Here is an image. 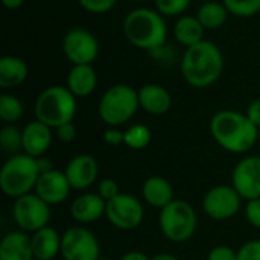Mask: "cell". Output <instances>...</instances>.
<instances>
[{"label":"cell","instance_id":"6da1fadb","mask_svg":"<svg viewBox=\"0 0 260 260\" xmlns=\"http://www.w3.org/2000/svg\"><path fill=\"white\" fill-rule=\"evenodd\" d=\"M210 134L222 149L233 154L250 151L259 140V128L247 114L235 110L218 111L210 120Z\"/></svg>","mask_w":260,"mask_h":260},{"label":"cell","instance_id":"7a4b0ae2","mask_svg":"<svg viewBox=\"0 0 260 260\" xmlns=\"http://www.w3.org/2000/svg\"><path fill=\"white\" fill-rule=\"evenodd\" d=\"M224 69V56L219 47L209 40H203L186 49L181 59V75L195 88H206L215 84Z\"/></svg>","mask_w":260,"mask_h":260},{"label":"cell","instance_id":"3957f363","mask_svg":"<svg viewBox=\"0 0 260 260\" xmlns=\"http://www.w3.org/2000/svg\"><path fill=\"white\" fill-rule=\"evenodd\" d=\"M123 34L133 46L145 50H155L166 43L168 27L158 11L137 8L125 17Z\"/></svg>","mask_w":260,"mask_h":260},{"label":"cell","instance_id":"277c9868","mask_svg":"<svg viewBox=\"0 0 260 260\" xmlns=\"http://www.w3.org/2000/svg\"><path fill=\"white\" fill-rule=\"evenodd\" d=\"M78 110L76 96L61 85H52L44 88L35 101L37 120L46 123L50 128H58L64 123L73 122Z\"/></svg>","mask_w":260,"mask_h":260},{"label":"cell","instance_id":"5b68a950","mask_svg":"<svg viewBox=\"0 0 260 260\" xmlns=\"http://www.w3.org/2000/svg\"><path fill=\"white\" fill-rule=\"evenodd\" d=\"M37 158L27 154H15L9 157L0 171V189L9 198H20L35 190L40 178Z\"/></svg>","mask_w":260,"mask_h":260},{"label":"cell","instance_id":"8992f818","mask_svg":"<svg viewBox=\"0 0 260 260\" xmlns=\"http://www.w3.org/2000/svg\"><path fill=\"white\" fill-rule=\"evenodd\" d=\"M139 108V91L126 84H116L102 94L98 110L108 126H120L131 120Z\"/></svg>","mask_w":260,"mask_h":260},{"label":"cell","instance_id":"52a82bcc","mask_svg":"<svg viewBox=\"0 0 260 260\" xmlns=\"http://www.w3.org/2000/svg\"><path fill=\"white\" fill-rule=\"evenodd\" d=\"M158 225L168 241L181 244L193 236L197 230V213L187 201L174 200L160 210Z\"/></svg>","mask_w":260,"mask_h":260},{"label":"cell","instance_id":"ba28073f","mask_svg":"<svg viewBox=\"0 0 260 260\" xmlns=\"http://www.w3.org/2000/svg\"><path fill=\"white\" fill-rule=\"evenodd\" d=\"M12 218L17 227L26 233H35L49 225L50 206L44 203L35 192L14 200Z\"/></svg>","mask_w":260,"mask_h":260},{"label":"cell","instance_id":"9c48e42d","mask_svg":"<svg viewBox=\"0 0 260 260\" xmlns=\"http://www.w3.org/2000/svg\"><path fill=\"white\" fill-rule=\"evenodd\" d=\"M61 256L64 260H99L98 238L85 227H70L61 235Z\"/></svg>","mask_w":260,"mask_h":260},{"label":"cell","instance_id":"30bf717a","mask_svg":"<svg viewBox=\"0 0 260 260\" xmlns=\"http://www.w3.org/2000/svg\"><path fill=\"white\" fill-rule=\"evenodd\" d=\"M107 219L119 230L129 232L137 229L145 218V209L140 200L129 193H119L116 198L107 201Z\"/></svg>","mask_w":260,"mask_h":260},{"label":"cell","instance_id":"8fae6325","mask_svg":"<svg viewBox=\"0 0 260 260\" xmlns=\"http://www.w3.org/2000/svg\"><path fill=\"white\" fill-rule=\"evenodd\" d=\"M242 206V197L233 186L221 184L212 187L203 198L204 213L215 221H227L238 215Z\"/></svg>","mask_w":260,"mask_h":260},{"label":"cell","instance_id":"7c38bea8","mask_svg":"<svg viewBox=\"0 0 260 260\" xmlns=\"http://www.w3.org/2000/svg\"><path fill=\"white\" fill-rule=\"evenodd\" d=\"M62 52L73 66L93 64L99 53V43L96 37L82 27L70 29L62 38Z\"/></svg>","mask_w":260,"mask_h":260},{"label":"cell","instance_id":"4fadbf2b","mask_svg":"<svg viewBox=\"0 0 260 260\" xmlns=\"http://www.w3.org/2000/svg\"><path fill=\"white\" fill-rule=\"evenodd\" d=\"M232 186L242 197L251 201L260 198V155L244 157L233 169Z\"/></svg>","mask_w":260,"mask_h":260},{"label":"cell","instance_id":"5bb4252c","mask_svg":"<svg viewBox=\"0 0 260 260\" xmlns=\"http://www.w3.org/2000/svg\"><path fill=\"white\" fill-rule=\"evenodd\" d=\"M70 190L72 186L66 177V172H61L58 169L41 174L35 186V193L50 207L64 203L69 198Z\"/></svg>","mask_w":260,"mask_h":260},{"label":"cell","instance_id":"9a60e30c","mask_svg":"<svg viewBox=\"0 0 260 260\" xmlns=\"http://www.w3.org/2000/svg\"><path fill=\"white\" fill-rule=\"evenodd\" d=\"M64 172L72 189L85 190L96 183L99 175V165L94 157L88 154H79L69 161Z\"/></svg>","mask_w":260,"mask_h":260},{"label":"cell","instance_id":"2e32d148","mask_svg":"<svg viewBox=\"0 0 260 260\" xmlns=\"http://www.w3.org/2000/svg\"><path fill=\"white\" fill-rule=\"evenodd\" d=\"M23 152L38 158L43 157L52 145V128L40 120L29 122L23 129Z\"/></svg>","mask_w":260,"mask_h":260},{"label":"cell","instance_id":"e0dca14e","mask_svg":"<svg viewBox=\"0 0 260 260\" xmlns=\"http://www.w3.org/2000/svg\"><path fill=\"white\" fill-rule=\"evenodd\" d=\"M105 212H107V201L98 192L82 193L78 198H75L70 206V215L79 224L94 222L102 216H105Z\"/></svg>","mask_w":260,"mask_h":260},{"label":"cell","instance_id":"ac0fdd59","mask_svg":"<svg viewBox=\"0 0 260 260\" xmlns=\"http://www.w3.org/2000/svg\"><path fill=\"white\" fill-rule=\"evenodd\" d=\"M0 260H35L32 239L26 232H9L0 241Z\"/></svg>","mask_w":260,"mask_h":260},{"label":"cell","instance_id":"d6986e66","mask_svg":"<svg viewBox=\"0 0 260 260\" xmlns=\"http://www.w3.org/2000/svg\"><path fill=\"white\" fill-rule=\"evenodd\" d=\"M139 104L146 113L152 116L166 114L172 107V96L171 93L157 84H145L139 90Z\"/></svg>","mask_w":260,"mask_h":260},{"label":"cell","instance_id":"ffe728a7","mask_svg":"<svg viewBox=\"0 0 260 260\" xmlns=\"http://www.w3.org/2000/svg\"><path fill=\"white\" fill-rule=\"evenodd\" d=\"M142 198L151 207L161 210L174 201V187L166 178L154 175L145 180L142 186Z\"/></svg>","mask_w":260,"mask_h":260},{"label":"cell","instance_id":"44dd1931","mask_svg":"<svg viewBox=\"0 0 260 260\" xmlns=\"http://www.w3.org/2000/svg\"><path fill=\"white\" fill-rule=\"evenodd\" d=\"M30 239L35 260H53L61 254V235L50 225L32 233Z\"/></svg>","mask_w":260,"mask_h":260},{"label":"cell","instance_id":"7402d4cb","mask_svg":"<svg viewBox=\"0 0 260 260\" xmlns=\"http://www.w3.org/2000/svg\"><path fill=\"white\" fill-rule=\"evenodd\" d=\"M98 84V75L90 64L73 66L67 75V88L76 98L90 96Z\"/></svg>","mask_w":260,"mask_h":260},{"label":"cell","instance_id":"603a6c76","mask_svg":"<svg viewBox=\"0 0 260 260\" xmlns=\"http://www.w3.org/2000/svg\"><path fill=\"white\" fill-rule=\"evenodd\" d=\"M29 75L27 64L18 56H3L0 59V87L14 88L26 81Z\"/></svg>","mask_w":260,"mask_h":260},{"label":"cell","instance_id":"cb8c5ba5","mask_svg":"<svg viewBox=\"0 0 260 260\" xmlns=\"http://www.w3.org/2000/svg\"><path fill=\"white\" fill-rule=\"evenodd\" d=\"M204 30L206 29L200 23V20L197 17H192V15L181 17L174 26V35H175L177 41L186 47H190V46L203 41L204 40L203 38Z\"/></svg>","mask_w":260,"mask_h":260},{"label":"cell","instance_id":"d4e9b609","mask_svg":"<svg viewBox=\"0 0 260 260\" xmlns=\"http://www.w3.org/2000/svg\"><path fill=\"white\" fill-rule=\"evenodd\" d=\"M229 14L230 12L224 3L213 0V2H206L200 6V9L197 12V18L204 26V29L213 30V29L221 27L227 21Z\"/></svg>","mask_w":260,"mask_h":260},{"label":"cell","instance_id":"484cf974","mask_svg":"<svg viewBox=\"0 0 260 260\" xmlns=\"http://www.w3.org/2000/svg\"><path fill=\"white\" fill-rule=\"evenodd\" d=\"M152 140L151 129L143 123H134L125 131V145L134 151L145 149Z\"/></svg>","mask_w":260,"mask_h":260},{"label":"cell","instance_id":"4316f807","mask_svg":"<svg viewBox=\"0 0 260 260\" xmlns=\"http://www.w3.org/2000/svg\"><path fill=\"white\" fill-rule=\"evenodd\" d=\"M24 107L21 101L12 94H2L0 96V119L6 123L18 122L23 117Z\"/></svg>","mask_w":260,"mask_h":260},{"label":"cell","instance_id":"83f0119b","mask_svg":"<svg viewBox=\"0 0 260 260\" xmlns=\"http://www.w3.org/2000/svg\"><path fill=\"white\" fill-rule=\"evenodd\" d=\"M0 145L6 152L12 155L20 154L18 151H23V131L11 123L5 125L0 129Z\"/></svg>","mask_w":260,"mask_h":260},{"label":"cell","instance_id":"f1b7e54d","mask_svg":"<svg viewBox=\"0 0 260 260\" xmlns=\"http://www.w3.org/2000/svg\"><path fill=\"white\" fill-rule=\"evenodd\" d=\"M222 3L236 17H253L260 12V0H222Z\"/></svg>","mask_w":260,"mask_h":260},{"label":"cell","instance_id":"f546056e","mask_svg":"<svg viewBox=\"0 0 260 260\" xmlns=\"http://www.w3.org/2000/svg\"><path fill=\"white\" fill-rule=\"evenodd\" d=\"M192 0H155V6L157 11L161 15H168V17H175L183 14Z\"/></svg>","mask_w":260,"mask_h":260},{"label":"cell","instance_id":"4dcf8cb0","mask_svg":"<svg viewBox=\"0 0 260 260\" xmlns=\"http://www.w3.org/2000/svg\"><path fill=\"white\" fill-rule=\"evenodd\" d=\"M79 5L91 14H105L111 11L117 0H78Z\"/></svg>","mask_w":260,"mask_h":260},{"label":"cell","instance_id":"1f68e13d","mask_svg":"<svg viewBox=\"0 0 260 260\" xmlns=\"http://www.w3.org/2000/svg\"><path fill=\"white\" fill-rule=\"evenodd\" d=\"M238 260H260V239L245 242L238 250Z\"/></svg>","mask_w":260,"mask_h":260},{"label":"cell","instance_id":"d6a6232c","mask_svg":"<svg viewBox=\"0 0 260 260\" xmlns=\"http://www.w3.org/2000/svg\"><path fill=\"white\" fill-rule=\"evenodd\" d=\"M98 193H99L105 201H110V200L116 198V197H117L119 193H122V192L119 190V184H117L114 180H111V178H104V180H101L99 184H98Z\"/></svg>","mask_w":260,"mask_h":260},{"label":"cell","instance_id":"836d02e7","mask_svg":"<svg viewBox=\"0 0 260 260\" xmlns=\"http://www.w3.org/2000/svg\"><path fill=\"white\" fill-rule=\"evenodd\" d=\"M245 216L251 227L260 230V198L247 201L245 204Z\"/></svg>","mask_w":260,"mask_h":260},{"label":"cell","instance_id":"e575fe53","mask_svg":"<svg viewBox=\"0 0 260 260\" xmlns=\"http://www.w3.org/2000/svg\"><path fill=\"white\" fill-rule=\"evenodd\" d=\"M207 260H238V251L229 245H216L210 250Z\"/></svg>","mask_w":260,"mask_h":260},{"label":"cell","instance_id":"d590c367","mask_svg":"<svg viewBox=\"0 0 260 260\" xmlns=\"http://www.w3.org/2000/svg\"><path fill=\"white\" fill-rule=\"evenodd\" d=\"M55 136L62 143H72L76 139V128H75L73 122H69V123H64V125L55 128Z\"/></svg>","mask_w":260,"mask_h":260},{"label":"cell","instance_id":"8d00e7d4","mask_svg":"<svg viewBox=\"0 0 260 260\" xmlns=\"http://www.w3.org/2000/svg\"><path fill=\"white\" fill-rule=\"evenodd\" d=\"M104 142L110 146H119L125 143V131H120L117 126H110L104 133Z\"/></svg>","mask_w":260,"mask_h":260},{"label":"cell","instance_id":"74e56055","mask_svg":"<svg viewBox=\"0 0 260 260\" xmlns=\"http://www.w3.org/2000/svg\"><path fill=\"white\" fill-rule=\"evenodd\" d=\"M245 114H247V117H248L257 128H260V98L259 99H254V101L248 105Z\"/></svg>","mask_w":260,"mask_h":260},{"label":"cell","instance_id":"f35d334b","mask_svg":"<svg viewBox=\"0 0 260 260\" xmlns=\"http://www.w3.org/2000/svg\"><path fill=\"white\" fill-rule=\"evenodd\" d=\"M37 165H38L40 174H44V172H49V171L55 169V168H53V165H52V160H50V158H47V157H44V155L37 158Z\"/></svg>","mask_w":260,"mask_h":260},{"label":"cell","instance_id":"ab89813d","mask_svg":"<svg viewBox=\"0 0 260 260\" xmlns=\"http://www.w3.org/2000/svg\"><path fill=\"white\" fill-rule=\"evenodd\" d=\"M120 260H151L145 253L142 251H128L122 256Z\"/></svg>","mask_w":260,"mask_h":260},{"label":"cell","instance_id":"60d3db41","mask_svg":"<svg viewBox=\"0 0 260 260\" xmlns=\"http://www.w3.org/2000/svg\"><path fill=\"white\" fill-rule=\"evenodd\" d=\"M2 3L8 9H17L24 3V0H2Z\"/></svg>","mask_w":260,"mask_h":260},{"label":"cell","instance_id":"b9f144b4","mask_svg":"<svg viewBox=\"0 0 260 260\" xmlns=\"http://www.w3.org/2000/svg\"><path fill=\"white\" fill-rule=\"evenodd\" d=\"M151 260H178L175 256L172 254H168V253H161V254H157L154 257H151Z\"/></svg>","mask_w":260,"mask_h":260},{"label":"cell","instance_id":"7bdbcfd3","mask_svg":"<svg viewBox=\"0 0 260 260\" xmlns=\"http://www.w3.org/2000/svg\"><path fill=\"white\" fill-rule=\"evenodd\" d=\"M200 2H203V3H206V2H213V0H200Z\"/></svg>","mask_w":260,"mask_h":260},{"label":"cell","instance_id":"ee69618b","mask_svg":"<svg viewBox=\"0 0 260 260\" xmlns=\"http://www.w3.org/2000/svg\"><path fill=\"white\" fill-rule=\"evenodd\" d=\"M99 260H113V259H107V257H101Z\"/></svg>","mask_w":260,"mask_h":260},{"label":"cell","instance_id":"f6af8a7d","mask_svg":"<svg viewBox=\"0 0 260 260\" xmlns=\"http://www.w3.org/2000/svg\"><path fill=\"white\" fill-rule=\"evenodd\" d=\"M259 142H260V128H259Z\"/></svg>","mask_w":260,"mask_h":260}]
</instances>
